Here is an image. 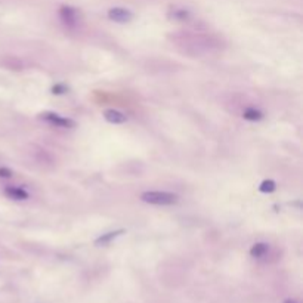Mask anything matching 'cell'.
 Here are the masks:
<instances>
[{
	"label": "cell",
	"instance_id": "cell-1",
	"mask_svg": "<svg viewBox=\"0 0 303 303\" xmlns=\"http://www.w3.org/2000/svg\"><path fill=\"white\" fill-rule=\"evenodd\" d=\"M141 200L153 206H172L179 201V197L167 191H145L141 194Z\"/></svg>",
	"mask_w": 303,
	"mask_h": 303
},
{
	"label": "cell",
	"instance_id": "cell-2",
	"mask_svg": "<svg viewBox=\"0 0 303 303\" xmlns=\"http://www.w3.org/2000/svg\"><path fill=\"white\" fill-rule=\"evenodd\" d=\"M40 120L52 125V126H56V127H62V129H72L75 127V122L68 119V117H62L59 114H56V112H42Z\"/></svg>",
	"mask_w": 303,
	"mask_h": 303
},
{
	"label": "cell",
	"instance_id": "cell-3",
	"mask_svg": "<svg viewBox=\"0 0 303 303\" xmlns=\"http://www.w3.org/2000/svg\"><path fill=\"white\" fill-rule=\"evenodd\" d=\"M59 19L62 24L68 28H75L79 25V11L70 6V5H62L59 8Z\"/></svg>",
	"mask_w": 303,
	"mask_h": 303
},
{
	"label": "cell",
	"instance_id": "cell-4",
	"mask_svg": "<svg viewBox=\"0 0 303 303\" xmlns=\"http://www.w3.org/2000/svg\"><path fill=\"white\" fill-rule=\"evenodd\" d=\"M108 18L111 21L117 22V24H126V22H130L133 19V12L126 9V8L116 6V8L108 9Z\"/></svg>",
	"mask_w": 303,
	"mask_h": 303
},
{
	"label": "cell",
	"instance_id": "cell-5",
	"mask_svg": "<svg viewBox=\"0 0 303 303\" xmlns=\"http://www.w3.org/2000/svg\"><path fill=\"white\" fill-rule=\"evenodd\" d=\"M104 119L111 125H123V123L127 122V116L125 114V112H122L119 109H114V108L105 109L104 111Z\"/></svg>",
	"mask_w": 303,
	"mask_h": 303
},
{
	"label": "cell",
	"instance_id": "cell-6",
	"mask_svg": "<svg viewBox=\"0 0 303 303\" xmlns=\"http://www.w3.org/2000/svg\"><path fill=\"white\" fill-rule=\"evenodd\" d=\"M3 193L11 200H28L30 198V194L24 188H19V186H6Z\"/></svg>",
	"mask_w": 303,
	"mask_h": 303
},
{
	"label": "cell",
	"instance_id": "cell-7",
	"mask_svg": "<svg viewBox=\"0 0 303 303\" xmlns=\"http://www.w3.org/2000/svg\"><path fill=\"white\" fill-rule=\"evenodd\" d=\"M125 234V230H119V231H112V232H107V234H102L99 238H96L95 244L96 246H105L108 243H111L112 240H116L117 237L123 235Z\"/></svg>",
	"mask_w": 303,
	"mask_h": 303
},
{
	"label": "cell",
	"instance_id": "cell-8",
	"mask_svg": "<svg viewBox=\"0 0 303 303\" xmlns=\"http://www.w3.org/2000/svg\"><path fill=\"white\" fill-rule=\"evenodd\" d=\"M268 250H269V246L267 243H256L250 249V256L256 257V259H260L268 253Z\"/></svg>",
	"mask_w": 303,
	"mask_h": 303
},
{
	"label": "cell",
	"instance_id": "cell-9",
	"mask_svg": "<svg viewBox=\"0 0 303 303\" xmlns=\"http://www.w3.org/2000/svg\"><path fill=\"white\" fill-rule=\"evenodd\" d=\"M169 15L175 21H188L189 18H191V12H189L188 9H183V8H173Z\"/></svg>",
	"mask_w": 303,
	"mask_h": 303
},
{
	"label": "cell",
	"instance_id": "cell-10",
	"mask_svg": "<svg viewBox=\"0 0 303 303\" xmlns=\"http://www.w3.org/2000/svg\"><path fill=\"white\" fill-rule=\"evenodd\" d=\"M243 117H244L246 120H249V122H259V120L263 119V112L259 111V109H256V108H251V107H250V108H246V109H244Z\"/></svg>",
	"mask_w": 303,
	"mask_h": 303
},
{
	"label": "cell",
	"instance_id": "cell-11",
	"mask_svg": "<svg viewBox=\"0 0 303 303\" xmlns=\"http://www.w3.org/2000/svg\"><path fill=\"white\" fill-rule=\"evenodd\" d=\"M277 189V183L271 179H267V180H263L259 186V191L260 193H265V194H269V193H274Z\"/></svg>",
	"mask_w": 303,
	"mask_h": 303
},
{
	"label": "cell",
	"instance_id": "cell-12",
	"mask_svg": "<svg viewBox=\"0 0 303 303\" xmlns=\"http://www.w3.org/2000/svg\"><path fill=\"white\" fill-rule=\"evenodd\" d=\"M12 170L8 167H0V178H12Z\"/></svg>",
	"mask_w": 303,
	"mask_h": 303
},
{
	"label": "cell",
	"instance_id": "cell-13",
	"mask_svg": "<svg viewBox=\"0 0 303 303\" xmlns=\"http://www.w3.org/2000/svg\"><path fill=\"white\" fill-rule=\"evenodd\" d=\"M52 92H53V93H56V95H61V93L67 92V89H65V86H64V85H55V86H53V89H52Z\"/></svg>",
	"mask_w": 303,
	"mask_h": 303
},
{
	"label": "cell",
	"instance_id": "cell-14",
	"mask_svg": "<svg viewBox=\"0 0 303 303\" xmlns=\"http://www.w3.org/2000/svg\"><path fill=\"white\" fill-rule=\"evenodd\" d=\"M284 303H297L296 300H291V299H288V300H285Z\"/></svg>",
	"mask_w": 303,
	"mask_h": 303
}]
</instances>
